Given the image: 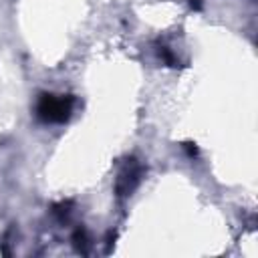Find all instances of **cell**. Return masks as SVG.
Here are the masks:
<instances>
[{"instance_id":"6da1fadb","label":"cell","mask_w":258,"mask_h":258,"mask_svg":"<svg viewBox=\"0 0 258 258\" xmlns=\"http://www.w3.org/2000/svg\"><path fill=\"white\" fill-rule=\"evenodd\" d=\"M73 101L69 97H54L42 95L38 103V117L44 121H64L71 113Z\"/></svg>"}]
</instances>
